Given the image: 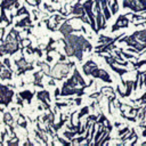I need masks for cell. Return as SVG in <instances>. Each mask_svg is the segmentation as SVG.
Instances as JSON below:
<instances>
[{
    "label": "cell",
    "mask_w": 146,
    "mask_h": 146,
    "mask_svg": "<svg viewBox=\"0 0 146 146\" xmlns=\"http://www.w3.org/2000/svg\"><path fill=\"white\" fill-rule=\"evenodd\" d=\"M128 24H129V19H128V16L127 15H121L117 17L115 24L112 26V32H115L117 29H121V27H128Z\"/></svg>",
    "instance_id": "obj_3"
},
{
    "label": "cell",
    "mask_w": 146,
    "mask_h": 146,
    "mask_svg": "<svg viewBox=\"0 0 146 146\" xmlns=\"http://www.w3.org/2000/svg\"><path fill=\"white\" fill-rule=\"evenodd\" d=\"M100 94H102V92H96V94H92V95H90L89 97H90V98H97L98 96H100Z\"/></svg>",
    "instance_id": "obj_10"
},
{
    "label": "cell",
    "mask_w": 146,
    "mask_h": 146,
    "mask_svg": "<svg viewBox=\"0 0 146 146\" xmlns=\"http://www.w3.org/2000/svg\"><path fill=\"white\" fill-rule=\"evenodd\" d=\"M129 129H130L129 127H124L122 130H119V131H117V135L121 136V135H123V133H127V132H129Z\"/></svg>",
    "instance_id": "obj_8"
},
{
    "label": "cell",
    "mask_w": 146,
    "mask_h": 146,
    "mask_svg": "<svg viewBox=\"0 0 146 146\" xmlns=\"http://www.w3.org/2000/svg\"><path fill=\"white\" fill-rule=\"evenodd\" d=\"M74 102H75V104H76V105H80V104H81V99H80V98H76Z\"/></svg>",
    "instance_id": "obj_11"
},
{
    "label": "cell",
    "mask_w": 146,
    "mask_h": 146,
    "mask_svg": "<svg viewBox=\"0 0 146 146\" xmlns=\"http://www.w3.org/2000/svg\"><path fill=\"white\" fill-rule=\"evenodd\" d=\"M108 66H111V67H112V70H113V71H115V72H116V73H117V74H119V75H120L121 78H122V75H123L124 73H127V72H128V70H124V68H119V67H115V66H114V64H112V65H108Z\"/></svg>",
    "instance_id": "obj_6"
},
{
    "label": "cell",
    "mask_w": 146,
    "mask_h": 146,
    "mask_svg": "<svg viewBox=\"0 0 146 146\" xmlns=\"http://www.w3.org/2000/svg\"><path fill=\"white\" fill-rule=\"evenodd\" d=\"M135 102H140V103H144V104H145V103H146V92H145L140 98H138V99L135 100Z\"/></svg>",
    "instance_id": "obj_9"
},
{
    "label": "cell",
    "mask_w": 146,
    "mask_h": 146,
    "mask_svg": "<svg viewBox=\"0 0 146 146\" xmlns=\"http://www.w3.org/2000/svg\"><path fill=\"white\" fill-rule=\"evenodd\" d=\"M141 145H146V141H144V143H143V144H141Z\"/></svg>",
    "instance_id": "obj_12"
},
{
    "label": "cell",
    "mask_w": 146,
    "mask_h": 146,
    "mask_svg": "<svg viewBox=\"0 0 146 146\" xmlns=\"http://www.w3.org/2000/svg\"><path fill=\"white\" fill-rule=\"evenodd\" d=\"M91 76H94L95 79H100V80H103V81H105L107 83L112 82V79L110 78V74L103 68H98V67L95 68L94 72L91 73Z\"/></svg>",
    "instance_id": "obj_2"
},
{
    "label": "cell",
    "mask_w": 146,
    "mask_h": 146,
    "mask_svg": "<svg viewBox=\"0 0 146 146\" xmlns=\"http://www.w3.org/2000/svg\"><path fill=\"white\" fill-rule=\"evenodd\" d=\"M59 31L66 36V35H68V34H71V33H73L75 30L72 27V25L70 24V19H67L66 22H64V24L60 26V29H59Z\"/></svg>",
    "instance_id": "obj_5"
},
{
    "label": "cell",
    "mask_w": 146,
    "mask_h": 146,
    "mask_svg": "<svg viewBox=\"0 0 146 146\" xmlns=\"http://www.w3.org/2000/svg\"><path fill=\"white\" fill-rule=\"evenodd\" d=\"M74 66V63L73 62H68V64H65V63H58L55 67H54V78H56L57 80H62L63 78H66L71 67Z\"/></svg>",
    "instance_id": "obj_1"
},
{
    "label": "cell",
    "mask_w": 146,
    "mask_h": 146,
    "mask_svg": "<svg viewBox=\"0 0 146 146\" xmlns=\"http://www.w3.org/2000/svg\"><path fill=\"white\" fill-rule=\"evenodd\" d=\"M88 112H89V106H86V107H83V108H82V110L79 112V114H78V120H80V119H81L83 115H86Z\"/></svg>",
    "instance_id": "obj_7"
},
{
    "label": "cell",
    "mask_w": 146,
    "mask_h": 146,
    "mask_svg": "<svg viewBox=\"0 0 146 146\" xmlns=\"http://www.w3.org/2000/svg\"><path fill=\"white\" fill-rule=\"evenodd\" d=\"M97 67H98L97 64H96L92 59H89V60L82 66V70H83V73H84L86 75H91V73L94 72V70L97 68Z\"/></svg>",
    "instance_id": "obj_4"
}]
</instances>
